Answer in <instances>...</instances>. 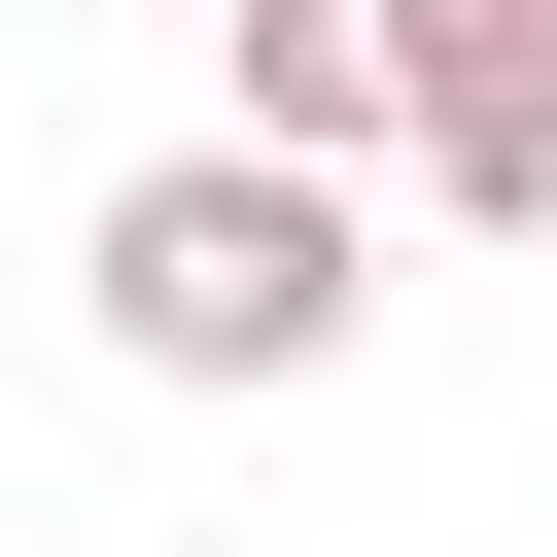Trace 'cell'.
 <instances>
[{
	"mask_svg": "<svg viewBox=\"0 0 557 557\" xmlns=\"http://www.w3.org/2000/svg\"><path fill=\"white\" fill-rule=\"evenodd\" d=\"M70 278H104V348L139 383H348V313H383V244H348V174H278V139H174V174H104L70 209Z\"/></svg>",
	"mask_w": 557,
	"mask_h": 557,
	"instance_id": "1",
	"label": "cell"
},
{
	"mask_svg": "<svg viewBox=\"0 0 557 557\" xmlns=\"http://www.w3.org/2000/svg\"><path fill=\"white\" fill-rule=\"evenodd\" d=\"M453 244H557V0H418V139H383Z\"/></svg>",
	"mask_w": 557,
	"mask_h": 557,
	"instance_id": "2",
	"label": "cell"
},
{
	"mask_svg": "<svg viewBox=\"0 0 557 557\" xmlns=\"http://www.w3.org/2000/svg\"><path fill=\"white\" fill-rule=\"evenodd\" d=\"M209 139L383 174V139H418V0H209Z\"/></svg>",
	"mask_w": 557,
	"mask_h": 557,
	"instance_id": "3",
	"label": "cell"
},
{
	"mask_svg": "<svg viewBox=\"0 0 557 557\" xmlns=\"http://www.w3.org/2000/svg\"><path fill=\"white\" fill-rule=\"evenodd\" d=\"M174 35H209V0H174Z\"/></svg>",
	"mask_w": 557,
	"mask_h": 557,
	"instance_id": "4",
	"label": "cell"
}]
</instances>
